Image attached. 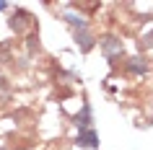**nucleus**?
Returning a JSON list of instances; mask_svg holds the SVG:
<instances>
[{"instance_id":"nucleus-8","label":"nucleus","mask_w":153,"mask_h":150,"mask_svg":"<svg viewBox=\"0 0 153 150\" xmlns=\"http://www.w3.org/2000/svg\"><path fill=\"white\" fill-rule=\"evenodd\" d=\"M29 49H31V52H34V49H39V41H36V36H34V34L29 36Z\"/></svg>"},{"instance_id":"nucleus-9","label":"nucleus","mask_w":153,"mask_h":150,"mask_svg":"<svg viewBox=\"0 0 153 150\" xmlns=\"http://www.w3.org/2000/svg\"><path fill=\"white\" fill-rule=\"evenodd\" d=\"M3 8H5V3H0V10H3Z\"/></svg>"},{"instance_id":"nucleus-4","label":"nucleus","mask_w":153,"mask_h":150,"mask_svg":"<svg viewBox=\"0 0 153 150\" xmlns=\"http://www.w3.org/2000/svg\"><path fill=\"white\" fill-rule=\"evenodd\" d=\"M29 24H31V16H29L26 10H16L13 18H10V29H16V31H24Z\"/></svg>"},{"instance_id":"nucleus-6","label":"nucleus","mask_w":153,"mask_h":150,"mask_svg":"<svg viewBox=\"0 0 153 150\" xmlns=\"http://www.w3.org/2000/svg\"><path fill=\"white\" fill-rule=\"evenodd\" d=\"M73 122L81 127V129H88V124H91V106H88V103L81 109V114H75V117H73Z\"/></svg>"},{"instance_id":"nucleus-10","label":"nucleus","mask_w":153,"mask_h":150,"mask_svg":"<svg viewBox=\"0 0 153 150\" xmlns=\"http://www.w3.org/2000/svg\"><path fill=\"white\" fill-rule=\"evenodd\" d=\"M0 150H5V148H3V145H0Z\"/></svg>"},{"instance_id":"nucleus-3","label":"nucleus","mask_w":153,"mask_h":150,"mask_svg":"<svg viewBox=\"0 0 153 150\" xmlns=\"http://www.w3.org/2000/svg\"><path fill=\"white\" fill-rule=\"evenodd\" d=\"M78 145H81V148H99V134L94 132V129H81V132H78Z\"/></svg>"},{"instance_id":"nucleus-1","label":"nucleus","mask_w":153,"mask_h":150,"mask_svg":"<svg viewBox=\"0 0 153 150\" xmlns=\"http://www.w3.org/2000/svg\"><path fill=\"white\" fill-rule=\"evenodd\" d=\"M101 49H104V55L109 57V60H114V57L122 55V41L117 39V36H112V34H109V36H104V39H101Z\"/></svg>"},{"instance_id":"nucleus-5","label":"nucleus","mask_w":153,"mask_h":150,"mask_svg":"<svg viewBox=\"0 0 153 150\" xmlns=\"http://www.w3.org/2000/svg\"><path fill=\"white\" fill-rule=\"evenodd\" d=\"M145 70H148V62H145L143 57H130V60H127V72H132V75H143Z\"/></svg>"},{"instance_id":"nucleus-7","label":"nucleus","mask_w":153,"mask_h":150,"mask_svg":"<svg viewBox=\"0 0 153 150\" xmlns=\"http://www.w3.org/2000/svg\"><path fill=\"white\" fill-rule=\"evenodd\" d=\"M10 98V83L5 78H0V103H5Z\"/></svg>"},{"instance_id":"nucleus-2","label":"nucleus","mask_w":153,"mask_h":150,"mask_svg":"<svg viewBox=\"0 0 153 150\" xmlns=\"http://www.w3.org/2000/svg\"><path fill=\"white\" fill-rule=\"evenodd\" d=\"M75 44H78L83 52H91L94 44H96V39H94V34H91L88 29H81V31H75Z\"/></svg>"}]
</instances>
